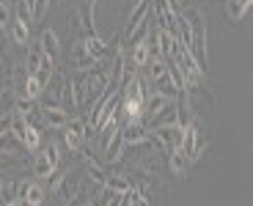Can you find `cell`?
Segmentation results:
<instances>
[{"mask_svg": "<svg viewBox=\"0 0 253 206\" xmlns=\"http://www.w3.org/2000/svg\"><path fill=\"white\" fill-rule=\"evenodd\" d=\"M184 17H187L190 22V33H193V39H190V55L196 58V63L201 69H207V22H204V11L201 8H190V11H182Z\"/></svg>", "mask_w": 253, "mask_h": 206, "instance_id": "6da1fadb", "label": "cell"}, {"mask_svg": "<svg viewBox=\"0 0 253 206\" xmlns=\"http://www.w3.org/2000/svg\"><path fill=\"white\" fill-rule=\"evenodd\" d=\"M204 149H207V140L201 137V124H198V119H193L182 129V143H179V151L187 157L190 163H196L198 157L204 154Z\"/></svg>", "mask_w": 253, "mask_h": 206, "instance_id": "7a4b0ae2", "label": "cell"}, {"mask_svg": "<svg viewBox=\"0 0 253 206\" xmlns=\"http://www.w3.org/2000/svg\"><path fill=\"white\" fill-rule=\"evenodd\" d=\"M47 198V190L42 187V184H36V181H28V179H19L17 181V198L22 206H42Z\"/></svg>", "mask_w": 253, "mask_h": 206, "instance_id": "3957f363", "label": "cell"}, {"mask_svg": "<svg viewBox=\"0 0 253 206\" xmlns=\"http://www.w3.org/2000/svg\"><path fill=\"white\" fill-rule=\"evenodd\" d=\"M146 137H149L146 119H126V124H121V140H124V146H143Z\"/></svg>", "mask_w": 253, "mask_h": 206, "instance_id": "277c9868", "label": "cell"}, {"mask_svg": "<svg viewBox=\"0 0 253 206\" xmlns=\"http://www.w3.org/2000/svg\"><path fill=\"white\" fill-rule=\"evenodd\" d=\"M63 143H66V149H69L72 154L83 151V143H85V126H83V121L72 119L69 124L63 126Z\"/></svg>", "mask_w": 253, "mask_h": 206, "instance_id": "5b68a950", "label": "cell"}, {"mask_svg": "<svg viewBox=\"0 0 253 206\" xmlns=\"http://www.w3.org/2000/svg\"><path fill=\"white\" fill-rule=\"evenodd\" d=\"M14 113H19L28 124H42V107H39L36 99H28V96H17L14 99Z\"/></svg>", "mask_w": 253, "mask_h": 206, "instance_id": "8992f818", "label": "cell"}, {"mask_svg": "<svg viewBox=\"0 0 253 206\" xmlns=\"http://www.w3.org/2000/svg\"><path fill=\"white\" fill-rule=\"evenodd\" d=\"M121 160H124V140H121V124H119L105 140V163L116 165Z\"/></svg>", "mask_w": 253, "mask_h": 206, "instance_id": "52a82bcc", "label": "cell"}, {"mask_svg": "<svg viewBox=\"0 0 253 206\" xmlns=\"http://www.w3.org/2000/svg\"><path fill=\"white\" fill-rule=\"evenodd\" d=\"M42 121L50 129H63V126L69 124V113L63 110L61 105H44L42 107Z\"/></svg>", "mask_w": 253, "mask_h": 206, "instance_id": "ba28073f", "label": "cell"}, {"mask_svg": "<svg viewBox=\"0 0 253 206\" xmlns=\"http://www.w3.org/2000/svg\"><path fill=\"white\" fill-rule=\"evenodd\" d=\"M55 195L61 198V204H66V206H72L77 198H85V195H83V190H80V184H77L72 176H63V181L58 184Z\"/></svg>", "mask_w": 253, "mask_h": 206, "instance_id": "9c48e42d", "label": "cell"}, {"mask_svg": "<svg viewBox=\"0 0 253 206\" xmlns=\"http://www.w3.org/2000/svg\"><path fill=\"white\" fill-rule=\"evenodd\" d=\"M173 99H168L165 94L154 91V94H146V102H143V119H154L157 113H163L165 107L171 105Z\"/></svg>", "mask_w": 253, "mask_h": 206, "instance_id": "30bf717a", "label": "cell"}, {"mask_svg": "<svg viewBox=\"0 0 253 206\" xmlns=\"http://www.w3.org/2000/svg\"><path fill=\"white\" fill-rule=\"evenodd\" d=\"M88 204L91 206H121V204H124V195L113 193L110 187H105V184H102L99 190H94V195L88 198Z\"/></svg>", "mask_w": 253, "mask_h": 206, "instance_id": "8fae6325", "label": "cell"}, {"mask_svg": "<svg viewBox=\"0 0 253 206\" xmlns=\"http://www.w3.org/2000/svg\"><path fill=\"white\" fill-rule=\"evenodd\" d=\"M80 47H83V52H88L94 61H102V58H105V52H108V41H105V39H99V33L85 36L80 41Z\"/></svg>", "mask_w": 253, "mask_h": 206, "instance_id": "7c38bea8", "label": "cell"}, {"mask_svg": "<svg viewBox=\"0 0 253 206\" xmlns=\"http://www.w3.org/2000/svg\"><path fill=\"white\" fill-rule=\"evenodd\" d=\"M39 47H42V52L44 55H50L52 61H55L58 55H61V41H58V33L55 31H42V36H39Z\"/></svg>", "mask_w": 253, "mask_h": 206, "instance_id": "4fadbf2b", "label": "cell"}, {"mask_svg": "<svg viewBox=\"0 0 253 206\" xmlns=\"http://www.w3.org/2000/svg\"><path fill=\"white\" fill-rule=\"evenodd\" d=\"M149 61H152V50H149V36H146V41H138V44L129 47V63H132L135 69H140Z\"/></svg>", "mask_w": 253, "mask_h": 206, "instance_id": "5bb4252c", "label": "cell"}, {"mask_svg": "<svg viewBox=\"0 0 253 206\" xmlns=\"http://www.w3.org/2000/svg\"><path fill=\"white\" fill-rule=\"evenodd\" d=\"M55 168H58V165H52V160L47 157L44 149L39 151L36 160H33V176H39V179H47V176H50Z\"/></svg>", "mask_w": 253, "mask_h": 206, "instance_id": "9a60e30c", "label": "cell"}, {"mask_svg": "<svg viewBox=\"0 0 253 206\" xmlns=\"http://www.w3.org/2000/svg\"><path fill=\"white\" fill-rule=\"evenodd\" d=\"M8 36H11V41H14V44L25 47L28 39H31V25H28V22H22V19H14L11 28H8Z\"/></svg>", "mask_w": 253, "mask_h": 206, "instance_id": "2e32d148", "label": "cell"}, {"mask_svg": "<svg viewBox=\"0 0 253 206\" xmlns=\"http://www.w3.org/2000/svg\"><path fill=\"white\" fill-rule=\"evenodd\" d=\"M168 165H171V170H173L176 176H182V179L190 173V160H187V157H184L179 149H176V151H168Z\"/></svg>", "mask_w": 253, "mask_h": 206, "instance_id": "e0dca14e", "label": "cell"}, {"mask_svg": "<svg viewBox=\"0 0 253 206\" xmlns=\"http://www.w3.org/2000/svg\"><path fill=\"white\" fill-rule=\"evenodd\" d=\"M251 3H253V0H226V11H228V17L234 19V22L245 19V17H248V11H251Z\"/></svg>", "mask_w": 253, "mask_h": 206, "instance_id": "ac0fdd59", "label": "cell"}, {"mask_svg": "<svg viewBox=\"0 0 253 206\" xmlns=\"http://www.w3.org/2000/svg\"><path fill=\"white\" fill-rule=\"evenodd\" d=\"M105 187H110L113 193L124 195V193L132 190V181L126 179V176H121V173H108V176H105Z\"/></svg>", "mask_w": 253, "mask_h": 206, "instance_id": "d6986e66", "label": "cell"}, {"mask_svg": "<svg viewBox=\"0 0 253 206\" xmlns=\"http://www.w3.org/2000/svg\"><path fill=\"white\" fill-rule=\"evenodd\" d=\"M143 19H149V0L146 3H138V6L129 8V19H126V33L132 31V28H138Z\"/></svg>", "mask_w": 253, "mask_h": 206, "instance_id": "ffe728a7", "label": "cell"}, {"mask_svg": "<svg viewBox=\"0 0 253 206\" xmlns=\"http://www.w3.org/2000/svg\"><path fill=\"white\" fill-rule=\"evenodd\" d=\"M25 82H28L25 63H14V66H11V85H14V91H17V96L25 94Z\"/></svg>", "mask_w": 253, "mask_h": 206, "instance_id": "44dd1931", "label": "cell"}, {"mask_svg": "<svg viewBox=\"0 0 253 206\" xmlns=\"http://www.w3.org/2000/svg\"><path fill=\"white\" fill-rule=\"evenodd\" d=\"M85 173H88L91 181H96V187H102V184H105V176H108L105 170H102V165L96 163L88 151H85Z\"/></svg>", "mask_w": 253, "mask_h": 206, "instance_id": "7402d4cb", "label": "cell"}, {"mask_svg": "<svg viewBox=\"0 0 253 206\" xmlns=\"http://www.w3.org/2000/svg\"><path fill=\"white\" fill-rule=\"evenodd\" d=\"M42 58H44L42 47H39V44H33L31 50H28V58H25V69H28V75H36V72H39V66H42Z\"/></svg>", "mask_w": 253, "mask_h": 206, "instance_id": "603a6c76", "label": "cell"}, {"mask_svg": "<svg viewBox=\"0 0 253 206\" xmlns=\"http://www.w3.org/2000/svg\"><path fill=\"white\" fill-rule=\"evenodd\" d=\"M19 143L25 146L28 151H36L39 146H42V135H39V126L28 124V129H25V135H22V140H19Z\"/></svg>", "mask_w": 253, "mask_h": 206, "instance_id": "cb8c5ba5", "label": "cell"}, {"mask_svg": "<svg viewBox=\"0 0 253 206\" xmlns=\"http://www.w3.org/2000/svg\"><path fill=\"white\" fill-rule=\"evenodd\" d=\"M42 94H44V85L39 82V77L28 75V82H25V94H22V96H28V99H39Z\"/></svg>", "mask_w": 253, "mask_h": 206, "instance_id": "d4e9b609", "label": "cell"}, {"mask_svg": "<svg viewBox=\"0 0 253 206\" xmlns=\"http://www.w3.org/2000/svg\"><path fill=\"white\" fill-rule=\"evenodd\" d=\"M19 140L11 135V132H6V135H0V154H17V149H19Z\"/></svg>", "mask_w": 253, "mask_h": 206, "instance_id": "484cf974", "label": "cell"}, {"mask_svg": "<svg viewBox=\"0 0 253 206\" xmlns=\"http://www.w3.org/2000/svg\"><path fill=\"white\" fill-rule=\"evenodd\" d=\"M121 206H149V198L146 195H140L138 190H129V193H124V204Z\"/></svg>", "mask_w": 253, "mask_h": 206, "instance_id": "4316f807", "label": "cell"}, {"mask_svg": "<svg viewBox=\"0 0 253 206\" xmlns=\"http://www.w3.org/2000/svg\"><path fill=\"white\" fill-rule=\"evenodd\" d=\"M0 198H3V204H8V201L17 198V179H3V190H0Z\"/></svg>", "mask_w": 253, "mask_h": 206, "instance_id": "83f0119b", "label": "cell"}, {"mask_svg": "<svg viewBox=\"0 0 253 206\" xmlns=\"http://www.w3.org/2000/svg\"><path fill=\"white\" fill-rule=\"evenodd\" d=\"M17 19H22V22H28V25L33 22V14H31L28 0H17Z\"/></svg>", "mask_w": 253, "mask_h": 206, "instance_id": "f1b7e54d", "label": "cell"}, {"mask_svg": "<svg viewBox=\"0 0 253 206\" xmlns=\"http://www.w3.org/2000/svg\"><path fill=\"white\" fill-rule=\"evenodd\" d=\"M47 6H50V0H31V14L33 19H42L47 14Z\"/></svg>", "mask_w": 253, "mask_h": 206, "instance_id": "f546056e", "label": "cell"}, {"mask_svg": "<svg viewBox=\"0 0 253 206\" xmlns=\"http://www.w3.org/2000/svg\"><path fill=\"white\" fill-rule=\"evenodd\" d=\"M63 176H66V173L55 168V170H52V173H50V176H47V179H44V181H47V187H50V193H55V190H58V184H61V181H63Z\"/></svg>", "mask_w": 253, "mask_h": 206, "instance_id": "4dcf8cb0", "label": "cell"}, {"mask_svg": "<svg viewBox=\"0 0 253 206\" xmlns=\"http://www.w3.org/2000/svg\"><path fill=\"white\" fill-rule=\"evenodd\" d=\"M44 151H47V157L52 160V165H58V143H52V140H50V143L44 146Z\"/></svg>", "mask_w": 253, "mask_h": 206, "instance_id": "1f68e13d", "label": "cell"}, {"mask_svg": "<svg viewBox=\"0 0 253 206\" xmlns=\"http://www.w3.org/2000/svg\"><path fill=\"white\" fill-rule=\"evenodd\" d=\"M8 126H11V113H6V116H0V135H6Z\"/></svg>", "mask_w": 253, "mask_h": 206, "instance_id": "d6a6232c", "label": "cell"}, {"mask_svg": "<svg viewBox=\"0 0 253 206\" xmlns=\"http://www.w3.org/2000/svg\"><path fill=\"white\" fill-rule=\"evenodd\" d=\"M8 17H11V11H8V6H0V28H6Z\"/></svg>", "mask_w": 253, "mask_h": 206, "instance_id": "836d02e7", "label": "cell"}, {"mask_svg": "<svg viewBox=\"0 0 253 206\" xmlns=\"http://www.w3.org/2000/svg\"><path fill=\"white\" fill-rule=\"evenodd\" d=\"M138 3H146V0H129V8H132V6H138Z\"/></svg>", "mask_w": 253, "mask_h": 206, "instance_id": "e575fe53", "label": "cell"}, {"mask_svg": "<svg viewBox=\"0 0 253 206\" xmlns=\"http://www.w3.org/2000/svg\"><path fill=\"white\" fill-rule=\"evenodd\" d=\"M3 206H22L19 201H8V204H3Z\"/></svg>", "mask_w": 253, "mask_h": 206, "instance_id": "d590c367", "label": "cell"}, {"mask_svg": "<svg viewBox=\"0 0 253 206\" xmlns=\"http://www.w3.org/2000/svg\"><path fill=\"white\" fill-rule=\"evenodd\" d=\"M8 3H11V0H0V6H8Z\"/></svg>", "mask_w": 253, "mask_h": 206, "instance_id": "8d00e7d4", "label": "cell"}, {"mask_svg": "<svg viewBox=\"0 0 253 206\" xmlns=\"http://www.w3.org/2000/svg\"><path fill=\"white\" fill-rule=\"evenodd\" d=\"M0 190H3V176H0Z\"/></svg>", "mask_w": 253, "mask_h": 206, "instance_id": "74e56055", "label": "cell"}, {"mask_svg": "<svg viewBox=\"0 0 253 206\" xmlns=\"http://www.w3.org/2000/svg\"><path fill=\"white\" fill-rule=\"evenodd\" d=\"M0 85H3V77H0Z\"/></svg>", "mask_w": 253, "mask_h": 206, "instance_id": "f35d334b", "label": "cell"}, {"mask_svg": "<svg viewBox=\"0 0 253 206\" xmlns=\"http://www.w3.org/2000/svg\"><path fill=\"white\" fill-rule=\"evenodd\" d=\"M83 206H91V204H83Z\"/></svg>", "mask_w": 253, "mask_h": 206, "instance_id": "ab89813d", "label": "cell"}]
</instances>
